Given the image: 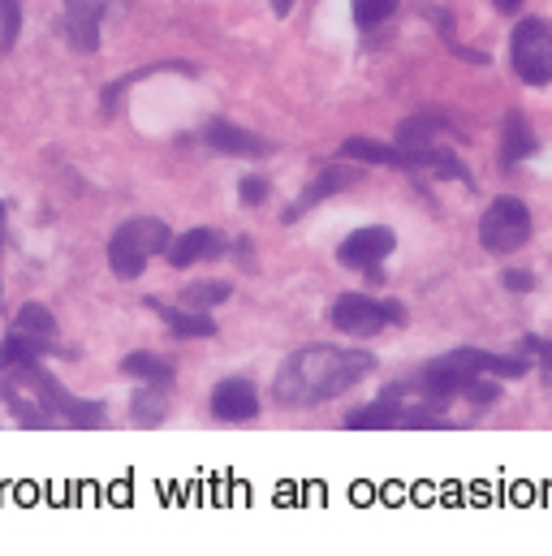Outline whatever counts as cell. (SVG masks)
<instances>
[{"mask_svg": "<svg viewBox=\"0 0 552 556\" xmlns=\"http://www.w3.org/2000/svg\"><path fill=\"white\" fill-rule=\"evenodd\" d=\"M0 251H4V203H0Z\"/></svg>", "mask_w": 552, "mask_h": 556, "instance_id": "f1b7e54d", "label": "cell"}, {"mask_svg": "<svg viewBox=\"0 0 552 556\" xmlns=\"http://www.w3.org/2000/svg\"><path fill=\"white\" fill-rule=\"evenodd\" d=\"M203 139L208 147H216V151H225V155H268L273 151V142L260 139V135H251V130H238V126H229V122H212L208 130H203Z\"/></svg>", "mask_w": 552, "mask_h": 556, "instance_id": "4fadbf2b", "label": "cell"}, {"mask_svg": "<svg viewBox=\"0 0 552 556\" xmlns=\"http://www.w3.org/2000/svg\"><path fill=\"white\" fill-rule=\"evenodd\" d=\"M497 4V13H518L523 9V0H492Z\"/></svg>", "mask_w": 552, "mask_h": 556, "instance_id": "83f0119b", "label": "cell"}, {"mask_svg": "<svg viewBox=\"0 0 552 556\" xmlns=\"http://www.w3.org/2000/svg\"><path fill=\"white\" fill-rule=\"evenodd\" d=\"M238 199H242L247 207H260V203L268 199V181H264V177H242V186H238Z\"/></svg>", "mask_w": 552, "mask_h": 556, "instance_id": "d4e9b609", "label": "cell"}, {"mask_svg": "<svg viewBox=\"0 0 552 556\" xmlns=\"http://www.w3.org/2000/svg\"><path fill=\"white\" fill-rule=\"evenodd\" d=\"M168 251V229L151 216H138V220H126L113 242H109V264L122 280H135L151 255H164Z\"/></svg>", "mask_w": 552, "mask_h": 556, "instance_id": "3957f363", "label": "cell"}, {"mask_svg": "<svg viewBox=\"0 0 552 556\" xmlns=\"http://www.w3.org/2000/svg\"><path fill=\"white\" fill-rule=\"evenodd\" d=\"M100 26H104V4L100 0H65V39L83 52L100 48Z\"/></svg>", "mask_w": 552, "mask_h": 556, "instance_id": "30bf717a", "label": "cell"}, {"mask_svg": "<svg viewBox=\"0 0 552 556\" xmlns=\"http://www.w3.org/2000/svg\"><path fill=\"white\" fill-rule=\"evenodd\" d=\"M354 181H359V173H350V168H324V173H319V177L298 194V203L285 212V220H298L302 212L319 207L328 194H341V190H346V186H354Z\"/></svg>", "mask_w": 552, "mask_h": 556, "instance_id": "5bb4252c", "label": "cell"}, {"mask_svg": "<svg viewBox=\"0 0 552 556\" xmlns=\"http://www.w3.org/2000/svg\"><path fill=\"white\" fill-rule=\"evenodd\" d=\"M164 393H168V389H155V384H147V389L138 393L135 406H130V418H135L138 427H160V422H164Z\"/></svg>", "mask_w": 552, "mask_h": 556, "instance_id": "d6986e66", "label": "cell"}, {"mask_svg": "<svg viewBox=\"0 0 552 556\" xmlns=\"http://www.w3.org/2000/svg\"><path fill=\"white\" fill-rule=\"evenodd\" d=\"M398 247V233L385 229V225H367V229H354L341 247H337V264L341 268H354V273H367V268H380L385 255H393Z\"/></svg>", "mask_w": 552, "mask_h": 556, "instance_id": "8992f818", "label": "cell"}, {"mask_svg": "<svg viewBox=\"0 0 552 556\" xmlns=\"http://www.w3.org/2000/svg\"><path fill=\"white\" fill-rule=\"evenodd\" d=\"M423 151H427V147H423ZM423 151L385 147V142H376V139H346L341 142V155H346V160H363V164H380V168H402V173L423 168Z\"/></svg>", "mask_w": 552, "mask_h": 556, "instance_id": "9c48e42d", "label": "cell"}, {"mask_svg": "<svg viewBox=\"0 0 552 556\" xmlns=\"http://www.w3.org/2000/svg\"><path fill=\"white\" fill-rule=\"evenodd\" d=\"M444 130H449L444 117H414V122H402V126H398V147L423 151V147H431V139L444 135Z\"/></svg>", "mask_w": 552, "mask_h": 556, "instance_id": "ac0fdd59", "label": "cell"}, {"mask_svg": "<svg viewBox=\"0 0 552 556\" xmlns=\"http://www.w3.org/2000/svg\"><path fill=\"white\" fill-rule=\"evenodd\" d=\"M372 371H376V358L363 350L311 345V350H298L293 358H285V367L273 380V397L276 406H289V410L319 406V402L341 397L346 389H354Z\"/></svg>", "mask_w": 552, "mask_h": 556, "instance_id": "6da1fadb", "label": "cell"}, {"mask_svg": "<svg viewBox=\"0 0 552 556\" xmlns=\"http://www.w3.org/2000/svg\"><path fill=\"white\" fill-rule=\"evenodd\" d=\"M212 415L221 418V422H251V418L260 415V393H255V384L242 380V376L221 380V384L212 389Z\"/></svg>", "mask_w": 552, "mask_h": 556, "instance_id": "ba28073f", "label": "cell"}, {"mask_svg": "<svg viewBox=\"0 0 552 556\" xmlns=\"http://www.w3.org/2000/svg\"><path fill=\"white\" fill-rule=\"evenodd\" d=\"M17 328L30 332V337H43V341L57 337V319H52L48 306H39V302H26V306L17 311Z\"/></svg>", "mask_w": 552, "mask_h": 556, "instance_id": "ffe728a7", "label": "cell"}, {"mask_svg": "<svg viewBox=\"0 0 552 556\" xmlns=\"http://www.w3.org/2000/svg\"><path fill=\"white\" fill-rule=\"evenodd\" d=\"M510 61H514V74L531 87H544L552 78V26L540 17H527L518 22L514 30V43H510Z\"/></svg>", "mask_w": 552, "mask_h": 556, "instance_id": "5b68a950", "label": "cell"}, {"mask_svg": "<svg viewBox=\"0 0 552 556\" xmlns=\"http://www.w3.org/2000/svg\"><path fill=\"white\" fill-rule=\"evenodd\" d=\"M147 306H155V315H160L177 337H216V319H212V315H199V311H190V306H160L155 298H151Z\"/></svg>", "mask_w": 552, "mask_h": 556, "instance_id": "9a60e30c", "label": "cell"}, {"mask_svg": "<svg viewBox=\"0 0 552 556\" xmlns=\"http://www.w3.org/2000/svg\"><path fill=\"white\" fill-rule=\"evenodd\" d=\"M225 298H229V285H221V280H203V285L181 289V306H190V311H208V306H216Z\"/></svg>", "mask_w": 552, "mask_h": 556, "instance_id": "44dd1931", "label": "cell"}, {"mask_svg": "<svg viewBox=\"0 0 552 556\" xmlns=\"http://www.w3.org/2000/svg\"><path fill=\"white\" fill-rule=\"evenodd\" d=\"M122 371L142 380V384L173 389V367H168L164 358H155V354H126V358H122Z\"/></svg>", "mask_w": 552, "mask_h": 556, "instance_id": "e0dca14e", "label": "cell"}, {"mask_svg": "<svg viewBox=\"0 0 552 556\" xmlns=\"http://www.w3.org/2000/svg\"><path fill=\"white\" fill-rule=\"evenodd\" d=\"M385 315H389V324H406V311H402V302H385Z\"/></svg>", "mask_w": 552, "mask_h": 556, "instance_id": "4316f807", "label": "cell"}, {"mask_svg": "<svg viewBox=\"0 0 552 556\" xmlns=\"http://www.w3.org/2000/svg\"><path fill=\"white\" fill-rule=\"evenodd\" d=\"M462 397H466L471 406H492V402L501 397V389H497L492 380H484V376H471L466 389H462Z\"/></svg>", "mask_w": 552, "mask_h": 556, "instance_id": "cb8c5ba5", "label": "cell"}, {"mask_svg": "<svg viewBox=\"0 0 552 556\" xmlns=\"http://www.w3.org/2000/svg\"><path fill=\"white\" fill-rule=\"evenodd\" d=\"M389 324L385 302H372L367 293H341L333 302V328L346 337H376Z\"/></svg>", "mask_w": 552, "mask_h": 556, "instance_id": "52a82bcc", "label": "cell"}, {"mask_svg": "<svg viewBox=\"0 0 552 556\" xmlns=\"http://www.w3.org/2000/svg\"><path fill=\"white\" fill-rule=\"evenodd\" d=\"M398 0H354V22L359 26H380L385 17H393Z\"/></svg>", "mask_w": 552, "mask_h": 556, "instance_id": "603a6c76", "label": "cell"}, {"mask_svg": "<svg viewBox=\"0 0 552 556\" xmlns=\"http://www.w3.org/2000/svg\"><path fill=\"white\" fill-rule=\"evenodd\" d=\"M0 393L9 402V410L17 415L22 427H100L104 422V406L100 402H78L70 397L39 363H17L0 371Z\"/></svg>", "mask_w": 552, "mask_h": 556, "instance_id": "7a4b0ae2", "label": "cell"}, {"mask_svg": "<svg viewBox=\"0 0 552 556\" xmlns=\"http://www.w3.org/2000/svg\"><path fill=\"white\" fill-rule=\"evenodd\" d=\"M168 264L173 268H190V264H208V260H221L225 255V238L216 229H190L181 238L168 242Z\"/></svg>", "mask_w": 552, "mask_h": 556, "instance_id": "8fae6325", "label": "cell"}, {"mask_svg": "<svg viewBox=\"0 0 552 556\" xmlns=\"http://www.w3.org/2000/svg\"><path fill=\"white\" fill-rule=\"evenodd\" d=\"M17 30H22V4L0 0V52H9L17 43Z\"/></svg>", "mask_w": 552, "mask_h": 556, "instance_id": "7402d4cb", "label": "cell"}, {"mask_svg": "<svg viewBox=\"0 0 552 556\" xmlns=\"http://www.w3.org/2000/svg\"><path fill=\"white\" fill-rule=\"evenodd\" d=\"M505 285H510V289H518V293H527V289L536 285V277H531V273H518V268H514V273H505Z\"/></svg>", "mask_w": 552, "mask_h": 556, "instance_id": "484cf974", "label": "cell"}, {"mask_svg": "<svg viewBox=\"0 0 552 556\" xmlns=\"http://www.w3.org/2000/svg\"><path fill=\"white\" fill-rule=\"evenodd\" d=\"M536 151V135H531V126L518 117V113H510L505 117V142H501V164L505 168H514L518 160H527Z\"/></svg>", "mask_w": 552, "mask_h": 556, "instance_id": "2e32d148", "label": "cell"}, {"mask_svg": "<svg viewBox=\"0 0 552 556\" xmlns=\"http://www.w3.org/2000/svg\"><path fill=\"white\" fill-rule=\"evenodd\" d=\"M449 363H457L462 371L471 376H501V380H514V376H527V358H497V354H484V350H453Z\"/></svg>", "mask_w": 552, "mask_h": 556, "instance_id": "7c38bea8", "label": "cell"}, {"mask_svg": "<svg viewBox=\"0 0 552 556\" xmlns=\"http://www.w3.org/2000/svg\"><path fill=\"white\" fill-rule=\"evenodd\" d=\"M479 242L492 255H510V251L527 247L531 242V212H527V203L514 199V194H501L484 212V220H479Z\"/></svg>", "mask_w": 552, "mask_h": 556, "instance_id": "277c9868", "label": "cell"}]
</instances>
